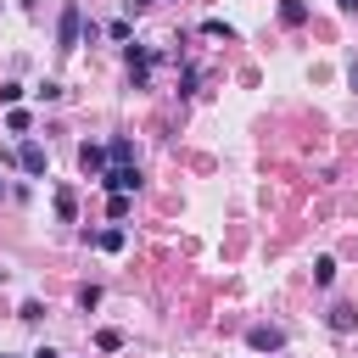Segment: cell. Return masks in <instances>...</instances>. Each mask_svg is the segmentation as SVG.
Instances as JSON below:
<instances>
[{"label":"cell","mask_w":358,"mask_h":358,"mask_svg":"<svg viewBox=\"0 0 358 358\" xmlns=\"http://www.w3.org/2000/svg\"><path fill=\"white\" fill-rule=\"evenodd\" d=\"M336 280V257H313V285H330Z\"/></svg>","instance_id":"obj_12"},{"label":"cell","mask_w":358,"mask_h":358,"mask_svg":"<svg viewBox=\"0 0 358 358\" xmlns=\"http://www.w3.org/2000/svg\"><path fill=\"white\" fill-rule=\"evenodd\" d=\"M17 319H22V324H39V319H45V302H34V296H28V302L17 308Z\"/></svg>","instance_id":"obj_14"},{"label":"cell","mask_w":358,"mask_h":358,"mask_svg":"<svg viewBox=\"0 0 358 358\" xmlns=\"http://www.w3.org/2000/svg\"><path fill=\"white\" fill-rule=\"evenodd\" d=\"M95 347H101V352H117V347H123V330H95Z\"/></svg>","instance_id":"obj_15"},{"label":"cell","mask_w":358,"mask_h":358,"mask_svg":"<svg viewBox=\"0 0 358 358\" xmlns=\"http://www.w3.org/2000/svg\"><path fill=\"white\" fill-rule=\"evenodd\" d=\"M324 324H330L336 336H352V330H358V308H352V302H336V308L324 313Z\"/></svg>","instance_id":"obj_6"},{"label":"cell","mask_w":358,"mask_h":358,"mask_svg":"<svg viewBox=\"0 0 358 358\" xmlns=\"http://www.w3.org/2000/svg\"><path fill=\"white\" fill-rule=\"evenodd\" d=\"M84 45V6L67 0L62 6V22H56V50H78Z\"/></svg>","instance_id":"obj_1"},{"label":"cell","mask_w":358,"mask_h":358,"mask_svg":"<svg viewBox=\"0 0 358 358\" xmlns=\"http://www.w3.org/2000/svg\"><path fill=\"white\" fill-rule=\"evenodd\" d=\"M28 123H34V117H28L22 106H11V112H6V129H11V134H28Z\"/></svg>","instance_id":"obj_13"},{"label":"cell","mask_w":358,"mask_h":358,"mask_svg":"<svg viewBox=\"0 0 358 358\" xmlns=\"http://www.w3.org/2000/svg\"><path fill=\"white\" fill-rule=\"evenodd\" d=\"M123 241H129L123 229H101V235H95V246H101V252H123Z\"/></svg>","instance_id":"obj_11"},{"label":"cell","mask_w":358,"mask_h":358,"mask_svg":"<svg viewBox=\"0 0 358 358\" xmlns=\"http://www.w3.org/2000/svg\"><path fill=\"white\" fill-rule=\"evenodd\" d=\"M336 6H341V11H358V0H336Z\"/></svg>","instance_id":"obj_23"},{"label":"cell","mask_w":358,"mask_h":358,"mask_svg":"<svg viewBox=\"0 0 358 358\" xmlns=\"http://www.w3.org/2000/svg\"><path fill=\"white\" fill-rule=\"evenodd\" d=\"M201 34H207V39H235V28H229L224 17H207V22H201Z\"/></svg>","instance_id":"obj_10"},{"label":"cell","mask_w":358,"mask_h":358,"mask_svg":"<svg viewBox=\"0 0 358 358\" xmlns=\"http://www.w3.org/2000/svg\"><path fill=\"white\" fill-rule=\"evenodd\" d=\"M106 39H117V45H129V17H112V22H106Z\"/></svg>","instance_id":"obj_16"},{"label":"cell","mask_w":358,"mask_h":358,"mask_svg":"<svg viewBox=\"0 0 358 358\" xmlns=\"http://www.w3.org/2000/svg\"><path fill=\"white\" fill-rule=\"evenodd\" d=\"M101 185H106L112 196H134V190L145 185V173H140L134 162H123V168H106V173H101Z\"/></svg>","instance_id":"obj_2"},{"label":"cell","mask_w":358,"mask_h":358,"mask_svg":"<svg viewBox=\"0 0 358 358\" xmlns=\"http://www.w3.org/2000/svg\"><path fill=\"white\" fill-rule=\"evenodd\" d=\"M246 347H252V352H280V347H285V330H280V324H252V330H246Z\"/></svg>","instance_id":"obj_4"},{"label":"cell","mask_w":358,"mask_h":358,"mask_svg":"<svg viewBox=\"0 0 358 358\" xmlns=\"http://www.w3.org/2000/svg\"><path fill=\"white\" fill-rule=\"evenodd\" d=\"M196 84H201V73H196V67H185V73H179V95H196Z\"/></svg>","instance_id":"obj_17"},{"label":"cell","mask_w":358,"mask_h":358,"mask_svg":"<svg viewBox=\"0 0 358 358\" xmlns=\"http://www.w3.org/2000/svg\"><path fill=\"white\" fill-rule=\"evenodd\" d=\"M0 196H6V179H0Z\"/></svg>","instance_id":"obj_24"},{"label":"cell","mask_w":358,"mask_h":358,"mask_svg":"<svg viewBox=\"0 0 358 358\" xmlns=\"http://www.w3.org/2000/svg\"><path fill=\"white\" fill-rule=\"evenodd\" d=\"M280 22H285V28H302V22H308V6H302V0H280Z\"/></svg>","instance_id":"obj_9"},{"label":"cell","mask_w":358,"mask_h":358,"mask_svg":"<svg viewBox=\"0 0 358 358\" xmlns=\"http://www.w3.org/2000/svg\"><path fill=\"white\" fill-rule=\"evenodd\" d=\"M28 358H62V352H56V347H34Z\"/></svg>","instance_id":"obj_21"},{"label":"cell","mask_w":358,"mask_h":358,"mask_svg":"<svg viewBox=\"0 0 358 358\" xmlns=\"http://www.w3.org/2000/svg\"><path fill=\"white\" fill-rule=\"evenodd\" d=\"M78 168H84L90 179H101V173H106V145H95V140H84V145H78Z\"/></svg>","instance_id":"obj_5"},{"label":"cell","mask_w":358,"mask_h":358,"mask_svg":"<svg viewBox=\"0 0 358 358\" xmlns=\"http://www.w3.org/2000/svg\"><path fill=\"white\" fill-rule=\"evenodd\" d=\"M56 218H62V224H73V218H78V196H73L67 185L56 190Z\"/></svg>","instance_id":"obj_8"},{"label":"cell","mask_w":358,"mask_h":358,"mask_svg":"<svg viewBox=\"0 0 358 358\" xmlns=\"http://www.w3.org/2000/svg\"><path fill=\"white\" fill-rule=\"evenodd\" d=\"M123 6H129V17H140V11L151 6V0H123Z\"/></svg>","instance_id":"obj_20"},{"label":"cell","mask_w":358,"mask_h":358,"mask_svg":"<svg viewBox=\"0 0 358 358\" xmlns=\"http://www.w3.org/2000/svg\"><path fill=\"white\" fill-rule=\"evenodd\" d=\"M34 95H39V101H62V84H56V78H45V84H39Z\"/></svg>","instance_id":"obj_19"},{"label":"cell","mask_w":358,"mask_h":358,"mask_svg":"<svg viewBox=\"0 0 358 358\" xmlns=\"http://www.w3.org/2000/svg\"><path fill=\"white\" fill-rule=\"evenodd\" d=\"M123 162H134V145H129L123 134H112V140H106V168H123Z\"/></svg>","instance_id":"obj_7"},{"label":"cell","mask_w":358,"mask_h":358,"mask_svg":"<svg viewBox=\"0 0 358 358\" xmlns=\"http://www.w3.org/2000/svg\"><path fill=\"white\" fill-rule=\"evenodd\" d=\"M17 168H22V173H34V179H45V168H50L45 145H39V140H22V145H17Z\"/></svg>","instance_id":"obj_3"},{"label":"cell","mask_w":358,"mask_h":358,"mask_svg":"<svg viewBox=\"0 0 358 358\" xmlns=\"http://www.w3.org/2000/svg\"><path fill=\"white\" fill-rule=\"evenodd\" d=\"M347 84H352V90H358V62H352V67H347Z\"/></svg>","instance_id":"obj_22"},{"label":"cell","mask_w":358,"mask_h":358,"mask_svg":"<svg viewBox=\"0 0 358 358\" xmlns=\"http://www.w3.org/2000/svg\"><path fill=\"white\" fill-rule=\"evenodd\" d=\"M78 308H84V313L101 308V285H84V291H78Z\"/></svg>","instance_id":"obj_18"}]
</instances>
